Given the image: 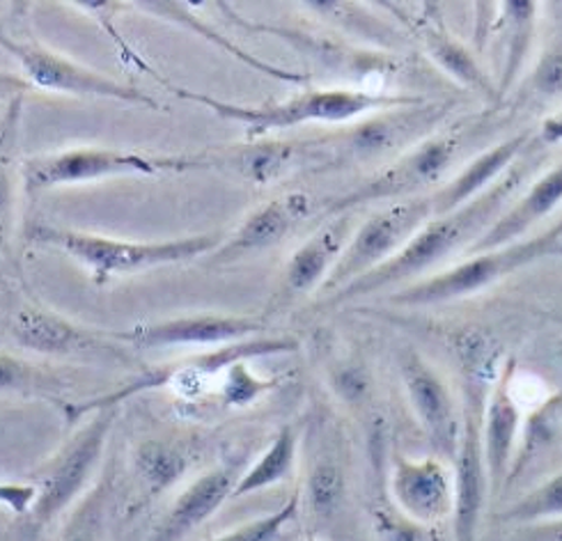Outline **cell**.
I'll return each instance as SVG.
<instances>
[{"mask_svg": "<svg viewBox=\"0 0 562 541\" xmlns=\"http://www.w3.org/2000/svg\"><path fill=\"white\" fill-rule=\"evenodd\" d=\"M562 204V161L553 166L549 172L535 179L528 191L519 193V198L509 204L503 216L487 229L469 255L492 250L498 246H507L524 239L528 232L547 221Z\"/></svg>", "mask_w": 562, "mask_h": 541, "instance_id": "44dd1931", "label": "cell"}, {"mask_svg": "<svg viewBox=\"0 0 562 541\" xmlns=\"http://www.w3.org/2000/svg\"><path fill=\"white\" fill-rule=\"evenodd\" d=\"M14 113L0 122V250L5 248L12 235L16 204H19V184H21V168L14 161L16 124H19Z\"/></svg>", "mask_w": 562, "mask_h": 541, "instance_id": "f1b7e54d", "label": "cell"}, {"mask_svg": "<svg viewBox=\"0 0 562 541\" xmlns=\"http://www.w3.org/2000/svg\"><path fill=\"white\" fill-rule=\"evenodd\" d=\"M558 257H562V218L519 241L469 255L464 262L443 267L414 285L395 290L389 298L391 303L406 307L462 301L494 288L503 278L515 275L532 264L558 260Z\"/></svg>", "mask_w": 562, "mask_h": 541, "instance_id": "3957f363", "label": "cell"}, {"mask_svg": "<svg viewBox=\"0 0 562 541\" xmlns=\"http://www.w3.org/2000/svg\"><path fill=\"white\" fill-rule=\"evenodd\" d=\"M535 140H538V145H544V147L560 145V143H562V113L551 115V117L542 124L540 134L535 136Z\"/></svg>", "mask_w": 562, "mask_h": 541, "instance_id": "ab89813d", "label": "cell"}, {"mask_svg": "<svg viewBox=\"0 0 562 541\" xmlns=\"http://www.w3.org/2000/svg\"><path fill=\"white\" fill-rule=\"evenodd\" d=\"M334 391L340 395L342 402L359 404L370 393L368 374L359 368H345V370L336 372V376H334Z\"/></svg>", "mask_w": 562, "mask_h": 541, "instance_id": "74e56055", "label": "cell"}, {"mask_svg": "<svg viewBox=\"0 0 562 541\" xmlns=\"http://www.w3.org/2000/svg\"><path fill=\"white\" fill-rule=\"evenodd\" d=\"M292 157H294V147L278 140H265L239 151L235 168L239 170V174L248 177L250 182L265 184L283 172L290 166Z\"/></svg>", "mask_w": 562, "mask_h": 541, "instance_id": "4dcf8cb0", "label": "cell"}, {"mask_svg": "<svg viewBox=\"0 0 562 541\" xmlns=\"http://www.w3.org/2000/svg\"><path fill=\"white\" fill-rule=\"evenodd\" d=\"M397 368L406 402L412 406L427 443L439 459L452 463L459 431H462V404L457 402L439 370L420 356V351H400Z\"/></svg>", "mask_w": 562, "mask_h": 541, "instance_id": "7c38bea8", "label": "cell"}, {"mask_svg": "<svg viewBox=\"0 0 562 541\" xmlns=\"http://www.w3.org/2000/svg\"><path fill=\"white\" fill-rule=\"evenodd\" d=\"M501 521L519 528L562 521V471H555L553 475L530 486L524 496L507 505L501 514Z\"/></svg>", "mask_w": 562, "mask_h": 541, "instance_id": "4316f807", "label": "cell"}, {"mask_svg": "<svg viewBox=\"0 0 562 541\" xmlns=\"http://www.w3.org/2000/svg\"><path fill=\"white\" fill-rule=\"evenodd\" d=\"M528 541H562V521L547 523V526H535L524 528Z\"/></svg>", "mask_w": 562, "mask_h": 541, "instance_id": "60d3db41", "label": "cell"}, {"mask_svg": "<svg viewBox=\"0 0 562 541\" xmlns=\"http://www.w3.org/2000/svg\"><path fill=\"white\" fill-rule=\"evenodd\" d=\"M12 338L21 349L44 356L67 358L109 353L99 333H90L56 313L42 311V307H25L14 317Z\"/></svg>", "mask_w": 562, "mask_h": 541, "instance_id": "ffe728a7", "label": "cell"}, {"mask_svg": "<svg viewBox=\"0 0 562 541\" xmlns=\"http://www.w3.org/2000/svg\"><path fill=\"white\" fill-rule=\"evenodd\" d=\"M311 210L313 204L305 193H285L260 204V207L252 210L233 235L210 255V262L233 264L241 260V257L278 246L290 235V229L296 223L308 218Z\"/></svg>", "mask_w": 562, "mask_h": 541, "instance_id": "2e32d148", "label": "cell"}, {"mask_svg": "<svg viewBox=\"0 0 562 541\" xmlns=\"http://www.w3.org/2000/svg\"><path fill=\"white\" fill-rule=\"evenodd\" d=\"M513 374H515L513 363L505 365L498 372L482 416V446H484V459H487L494 498L505 492L509 477H513L515 454L519 448V436L524 427L521 404L513 391Z\"/></svg>", "mask_w": 562, "mask_h": 541, "instance_id": "9a60e30c", "label": "cell"}, {"mask_svg": "<svg viewBox=\"0 0 562 541\" xmlns=\"http://www.w3.org/2000/svg\"><path fill=\"white\" fill-rule=\"evenodd\" d=\"M305 541H319L317 537H305Z\"/></svg>", "mask_w": 562, "mask_h": 541, "instance_id": "b9f144b4", "label": "cell"}, {"mask_svg": "<svg viewBox=\"0 0 562 541\" xmlns=\"http://www.w3.org/2000/svg\"><path fill=\"white\" fill-rule=\"evenodd\" d=\"M538 147V140H532V147L492 189L462 204V207L454 212L434 216L429 223L420 227L418 235L393 257V260L381 264L372 273L353 280L345 290L328 296L324 305H342L391 288L402 290L431 273L441 271L443 264L452 260L457 252H469L484 235H487V229L503 216L509 204L519 198L524 184L528 182L530 170L535 168L532 154Z\"/></svg>", "mask_w": 562, "mask_h": 541, "instance_id": "6da1fadb", "label": "cell"}, {"mask_svg": "<svg viewBox=\"0 0 562 541\" xmlns=\"http://www.w3.org/2000/svg\"><path fill=\"white\" fill-rule=\"evenodd\" d=\"M265 330V322L239 315H187L164 322L138 324L130 330L111 333L117 342L138 349L172 347H223L255 338Z\"/></svg>", "mask_w": 562, "mask_h": 541, "instance_id": "5bb4252c", "label": "cell"}, {"mask_svg": "<svg viewBox=\"0 0 562 541\" xmlns=\"http://www.w3.org/2000/svg\"><path fill=\"white\" fill-rule=\"evenodd\" d=\"M117 408L94 410L90 420L48 459L35 475L37 500L25 514V530L31 537L44 532L65 511L74 509L90 492L97 469L104 459Z\"/></svg>", "mask_w": 562, "mask_h": 541, "instance_id": "5b68a950", "label": "cell"}, {"mask_svg": "<svg viewBox=\"0 0 562 541\" xmlns=\"http://www.w3.org/2000/svg\"><path fill=\"white\" fill-rule=\"evenodd\" d=\"M425 48L429 58L437 63L448 76L457 83H462L475 94L498 99V86L490 79V74L484 71V67L477 63V58L471 54V50L452 37L446 31H427L425 33Z\"/></svg>", "mask_w": 562, "mask_h": 541, "instance_id": "484cf974", "label": "cell"}, {"mask_svg": "<svg viewBox=\"0 0 562 541\" xmlns=\"http://www.w3.org/2000/svg\"><path fill=\"white\" fill-rule=\"evenodd\" d=\"M501 12H503V60H501L498 92L505 94L524 74V65L530 54V44L535 35L538 3L507 0V3H503Z\"/></svg>", "mask_w": 562, "mask_h": 541, "instance_id": "d4e9b609", "label": "cell"}, {"mask_svg": "<svg viewBox=\"0 0 562 541\" xmlns=\"http://www.w3.org/2000/svg\"><path fill=\"white\" fill-rule=\"evenodd\" d=\"M345 492V475L336 461H317L308 482H305V500L319 517H328L334 511Z\"/></svg>", "mask_w": 562, "mask_h": 541, "instance_id": "836d02e7", "label": "cell"}, {"mask_svg": "<svg viewBox=\"0 0 562 541\" xmlns=\"http://www.w3.org/2000/svg\"><path fill=\"white\" fill-rule=\"evenodd\" d=\"M198 166L187 157H147L140 151L111 147H71L40 154L21 166L23 184L29 191H46L101 182L111 177H157L164 172H184Z\"/></svg>", "mask_w": 562, "mask_h": 541, "instance_id": "9c48e42d", "label": "cell"}, {"mask_svg": "<svg viewBox=\"0 0 562 541\" xmlns=\"http://www.w3.org/2000/svg\"><path fill=\"white\" fill-rule=\"evenodd\" d=\"M37 500L35 482H0V507L25 517Z\"/></svg>", "mask_w": 562, "mask_h": 541, "instance_id": "8d00e7d4", "label": "cell"}, {"mask_svg": "<svg viewBox=\"0 0 562 541\" xmlns=\"http://www.w3.org/2000/svg\"><path fill=\"white\" fill-rule=\"evenodd\" d=\"M299 457V436L292 425H285L280 429L269 448L250 463V469L239 477L233 500L246 498L250 494L265 492L276 484H283L294 475Z\"/></svg>", "mask_w": 562, "mask_h": 541, "instance_id": "cb8c5ba5", "label": "cell"}, {"mask_svg": "<svg viewBox=\"0 0 562 541\" xmlns=\"http://www.w3.org/2000/svg\"><path fill=\"white\" fill-rule=\"evenodd\" d=\"M0 48L8 50V54L19 63L23 79L31 83V88L76 97L113 99L134 106L159 109L157 101L149 99L138 88L120 83L106 74L76 63L58 54V50L44 46L37 40L16 37L8 29H3V23H0Z\"/></svg>", "mask_w": 562, "mask_h": 541, "instance_id": "30bf717a", "label": "cell"}, {"mask_svg": "<svg viewBox=\"0 0 562 541\" xmlns=\"http://www.w3.org/2000/svg\"><path fill=\"white\" fill-rule=\"evenodd\" d=\"M191 450L168 438H149L136 446L132 466L143 498H157L184 480L191 469Z\"/></svg>", "mask_w": 562, "mask_h": 541, "instance_id": "603a6c76", "label": "cell"}, {"mask_svg": "<svg viewBox=\"0 0 562 541\" xmlns=\"http://www.w3.org/2000/svg\"><path fill=\"white\" fill-rule=\"evenodd\" d=\"M109 500L106 482L92 486V492L69 511L58 541H106Z\"/></svg>", "mask_w": 562, "mask_h": 541, "instance_id": "f546056e", "label": "cell"}, {"mask_svg": "<svg viewBox=\"0 0 562 541\" xmlns=\"http://www.w3.org/2000/svg\"><path fill=\"white\" fill-rule=\"evenodd\" d=\"M157 79L175 94L193 104L207 106L221 120H229L244 124L250 136H267L269 132H285V128L301 126V124H345L351 120H359L363 115L383 113L404 106L423 104L418 97H404V94H376L366 90H351V88H326V90H308L294 94L288 101H278V104H262V106H244V104H229L210 94H200L180 86L166 83L161 76Z\"/></svg>", "mask_w": 562, "mask_h": 541, "instance_id": "7a4b0ae2", "label": "cell"}, {"mask_svg": "<svg viewBox=\"0 0 562 541\" xmlns=\"http://www.w3.org/2000/svg\"><path fill=\"white\" fill-rule=\"evenodd\" d=\"M459 151V132L427 136L416 143L412 149L404 151L402 157L389 166L376 177H372L368 184L356 189L353 193L340 198L334 207L328 210L330 216L347 214L353 207H361L368 202L379 200H406L427 195L425 191L437 187L441 179L448 174L450 166Z\"/></svg>", "mask_w": 562, "mask_h": 541, "instance_id": "8fae6325", "label": "cell"}, {"mask_svg": "<svg viewBox=\"0 0 562 541\" xmlns=\"http://www.w3.org/2000/svg\"><path fill=\"white\" fill-rule=\"evenodd\" d=\"M299 505H301V498H299V494H294L276 511L267 514V517L252 519L244 526H237L233 530L214 537L212 541H280L283 539L288 526L299 517Z\"/></svg>", "mask_w": 562, "mask_h": 541, "instance_id": "1f68e13d", "label": "cell"}, {"mask_svg": "<svg viewBox=\"0 0 562 541\" xmlns=\"http://www.w3.org/2000/svg\"><path fill=\"white\" fill-rule=\"evenodd\" d=\"M530 90L540 99L562 97V48H549L530 71Z\"/></svg>", "mask_w": 562, "mask_h": 541, "instance_id": "d590c367", "label": "cell"}, {"mask_svg": "<svg viewBox=\"0 0 562 541\" xmlns=\"http://www.w3.org/2000/svg\"><path fill=\"white\" fill-rule=\"evenodd\" d=\"M498 376V374H496ZM496 376L484 372H464L462 388V431L452 459L454 482V511H452V539L475 541L482 528L484 511L492 496L487 459L482 446V416Z\"/></svg>", "mask_w": 562, "mask_h": 541, "instance_id": "8992f818", "label": "cell"}, {"mask_svg": "<svg viewBox=\"0 0 562 541\" xmlns=\"http://www.w3.org/2000/svg\"><path fill=\"white\" fill-rule=\"evenodd\" d=\"M296 349L294 340L288 338H265V335H255V338L233 342V345H223L214 347L207 353H195L187 356L182 360H175V363L151 368L136 376L130 385H122L115 393L101 395L97 399H90L76 408H67L69 422L81 420L83 416L94 414V410H106V408H117L122 402L132 399L140 393L147 391H157V388H175L182 395H193V391H204L210 385L212 379H221V374L233 368L235 363H241V360L250 358H265L273 353H290Z\"/></svg>", "mask_w": 562, "mask_h": 541, "instance_id": "52a82bcc", "label": "cell"}, {"mask_svg": "<svg viewBox=\"0 0 562 541\" xmlns=\"http://www.w3.org/2000/svg\"><path fill=\"white\" fill-rule=\"evenodd\" d=\"M391 496L400 514L414 526L434 528L452 521L454 482L448 461L431 457H406L397 452L391 463Z\"/></svg>", "mask_w": 562, "mask_h": 541, "instance_id": "4fadbf2b", "label": "cell"}, {"mask_svg": "<svg viewBox=\"0 0 562 541\" xmlns=\"http://www.w3.org/2000/svg\"><path fill=\"white\" fill-rule=\"evenodd\" d=\"M353 235L349 214H338L328 225L319 227L292 257L283 273L280 303L294 301L299 296L322 290L326 278L338 264L349 239Z\"/></svg>", "mask_w": 562, "mask_h": 541, "instance_id": "ac0fdd59", "label": "cell"}, {"mask_svg": "<svg viewBox=\"0 0 562 541\" xmlns=\"http://www.w3.org/2000/svg\"><path fill=\"white\" fill-rule=\"evenodd\" d=\"M239 477L237 461L221 463V466L202 473L175 498L164 521L147 541H184L193 530L212 519L227 500H233Z\"/></svg>", "mask_w": 562, "mask_h": 541, "instance_id": "e0dca14e", "label": "cell"}, {"mask_svg": "<svg viewBox=\"0 0 562 541\" xmlns=\"http://www.w3.org/2000/svg\"><path fill=\"white\" fill-rule=\"evenodd\" d=\"M437 117H441L439 111L425 106V101L416 106L376 113L351 134V149L361 157H374V154L393 147L400 149L406 140L414 138V134L429 132L431 120L437 122Z\"/></svg>", "mask_w": 562, "mask_h": 541, "instance_id": "7402d4cb", "label": "cell"}, {"mask_svg": "<svg viewBox=\"0 0 562 541\" xmlns=\"http://www.w3.org/2000/svg\"><path fill=\"white\" fill-rule=\"evenodd\" d=\"M42 370L10 353H0V393H35L44 388Z\"/></svg>", "mask_w": 562, "mask_h": 541, "instance_id": "e575fe53", "label": "cell"}, {"mask_svg": "<svg viewBox=\"0 0 562 541\" xmlns=\"http://www.w3.org/2000/svg\"><path fill=\"white\" fill-rule=\"evenodd\" d=\"M31 90V83L23 79L21 74L12 71H0V101H19L21 94Z\"/></svg>", "mask_w": 562, "mask_h": 541, "instance_id": "f35d334b", "label": "cell"}, {"mask_svg": "<svg viewBox=\"0 0 562 541\" xmlns=\"http://www.w3.org/2000/svg\"><path fill=\"white\" fill-rule=\"evenodd\" d=\"M136 5H138L140 10H145V12H149L151 16H161V19H168V21H175V23L184 25V29H189V31L202 35L207 42H214L218 48H225L227 54H233L237 60L246 63L248 67L258 69V71H262V74L273 76V79L290 81V83H301V81H303L299 74H292V71L280 69V67H273V65H269V63H265V60H258L255 56L246 54L244 48H237L235 44H229L223 35H218L216 31H212L207 23H202L189 8H184V3H136Z\"/></svg>", "mask_w": 562, "mask_h": 541, "instance_id": "83f0119b", "label": "cell"}, {"mask_svg": "<svg viewBox=\"0 0 562 541\" xmlns=\"http://www.w3.org/2000/svg\"><path fill=\"white\" fill-rule=\"evenodd\" d=\"M532 140L535 136H530L528 132H521L517 136L501 140L487 151L477 154V157L464 170H459L446 187L431 193L437 216L454 212L462 207V204L475 200L477 195L492 189L498 179L532 147Z\"/></svg>", "mask_w": 562, "mask_h": 541, "instance_id": "d6986e66", "label": "cell"}, {"mask_svg": "<svg viewBox=\"0 0 562 541\" xmlns=\"http://www.w3.org/2000/svg\"><path fill=\"white\" fill-rule=\"evenodd\" d=\"M246 363L248 360L235 363L233 368H227L218 379L221 402L227 408L250 406L255 399H260L262 395H267L278 385V379H265V376L252 374Z\"/></svg>", "mask_w": 562, "mask_h": 541, "instance_id": "d6a6232c", "label": "cell"}, {"mask_svg": "<svg viewBox=\"0 0 562 541\" xmlns=\"http://www.w3.org/2000/svg\"><path fill=\"white\" fill-rule=\"evenodd\" d=\"M434 216H437V210H434L431 193L397 200L389 207L374 212L359 229H353L345 252L326 278L319 294L324 298L334 296L351 285L353 280L393 260Z\"/></svg>", "mask_w": 562, "mask_h": 541, "instance_id": "ba28073f", "label": "cell"}, {"mask_svg": "<svg viewBox=\"0 0 562 541\" xmlns=\"http://www.w3.org/2000/svg\"><path fill=\"white\" fill-rule=\"evenodd\" d=\"M31 239L74 257L76 262H81L90 271L97 285H104L115 275L191 262L198 260L200 255H212L223 244L221 235H195L166 241H126L48 225H37L31 232Z\"/></svg>", "mask_w": 562, "mask_h": 541, "instance_id": "277c9868", "label": "cell"}]
</instances>
